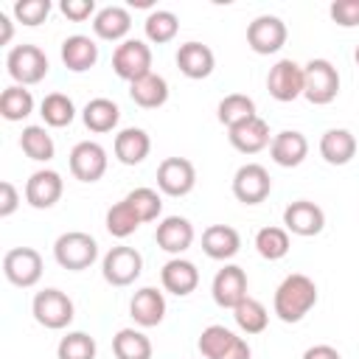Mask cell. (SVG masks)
Returning a JSON list of instances; mask_svg holds the SVG:
<instances>
[{
	"label": "cell",
	"mask_w": 359,
	"mask_h": 359,
	"mask_svg": "<svg viewBox=\"0 0 359 359\" xmlns=\"http://www.w3.org/2000/svg\"><path fill=\"white\" fill-rule=\"evenodd\" d=\"M129 98L143 109H157V107H163L168 101V81L160 73L151 70L149 76H143V79L129 84Z\"/></svg>",
	"instance_id": "f546056e"
},
{
	"label": "cell",
	"mask_w": 359,
	"mask_h": 359,
	"mask_svg": "<svg viewBox=\"0 0 359 359\" xmlns=\"http://www.w3.org/2000/svg\"><path fill=\"white\" fill-rule=\"evenodd\" d=\"M227 137H230V146L241 154H258L264 151L269 143H272V135H269V123L264 118H250L233 129H227Z\"/></svg>",
	"instance_id": "44dd1931"
},
{
	"label": "cell",
	"mask_w": 359,
	"mask_h": 359,
	"mask_svg": "<svg viewBox=\"0 0 359 359\" xmlns=\"http://www.w3.org/2000/svg\"><path fill=\"white\" fill-rule=\"evenodd\" d=\"M303 84H306V76H303V67L294 59H280L266 73V90L280 104H289V101L300 98Z\"/></svg>",
	"instance_id": "7c38bea8"
},
{
	"label": "cell",
	"mask_w": 359,
	"mask_h": 359,
	"mask_svg": "<svg viewBox=\"0 0 359 359\" xmlns=\"http://www.w3.org/2000/svg\"><path fill=\"white\" fill-rule=\"evenodd\" d=\"M53 258L62 269H70V272L90 269L98 258V241L90 233H81V230L62 233L53 241Z\"/></svg>",
	"instance_id": "7a4b0ae2"
},
{
	"label": "cell",
	"mask_w": 359,
	"mask_h": 359,
	"mask_svg": "<svg viewBox=\"0 0 359 359\" xmlns=\"http://www.w3.org/2000/svg\"><path fill=\"white\" fill-rule=\"evenodd\" d=\"M196 185V168L185 157H165L157 165V188L165 196H188Z\"/></svg>",
	"instance_id": "5bb4252c"
},
{
	"label": "cell",
	"mask_w": 359,
	"mask_h": 359,
	"mask_svg": "<svg viewBox=\"0 0 359 359\" xmlns=\"http://www.w3.org/2000/svg\"><path fill=\"white\" fill-rule=\"evenodd\" d=\"M67 165H70V174L79 180V182H98L104 174H107V165H109V157H107V149L95 140H81L70 149V157H67Z\"/></svg>",
	"instance_id": "8fae6325"
},
{
	"label": "cell",
	"mask_w": 359,
	"mask_h": 359,
	"mask_svg": "<svg viewBox=\"0 0 359 359\" xmlns=\"http://www.w3.org/2000/svg\"><path fill=\"white\" fill-rule=\"evenodd\" d=\"M42 255L34 250V247H14L3 255V275L11 286H20V289H31L39 283L42 278Z\"/></svg>",
	"instance_id": "52a82bcc"
},
{
	"label": "cell",
	"mask_w": 359,
	"mask_h": 359,
	"mask_svg": "<svg viewBox=\"0 0 359 359\" xmlns=\"http://www.w3.org/2000/svg\"><path fill=\"white\" fill-rule=\"evenodd\" d=\"M104 224H107V233H109V236H115V238H129L143 222L137 219V213L132 210V205H129L126 199H121V202H115V205L107 210Z\"/></svg>",
	"instance_id": "f35d334b"
},
{
	"label": "cell",
	"mask_w": 359,
	"mask_h": 359,
	"mask_svg": "<svg viewBox=\"0 0 359 359\" xmlns=\"http://www.w3.org/2000/svg\"><path fill=\"white\" fill-rule=\"evenodd\" d=\"M353 62H356V67H359V45H356V50H353Z\"/></svg>",
	"instance_id": "681fc988"
},
{
	"label": "cell",
	"mask_w": 359,
	"mask_h": 359,
	"mask_svg": "<svg viewBox=\"0 0 359 359\" xmlns=\"http://www.w3.org/2000/svg\"><path fill=\"white\" fill-rule=\"evenodd\" d=\"M356 154V137L348 129H328L320 137V157L328 165H348Z\"/></svg>",
	"instance_id": "83f0119b"
},
{
	"label": "cell",
	"mask_w": 359,
	"mask_h": 359,
	"mask_svg": "<svg viewBox=\"0 0 359 359\" xmlns=\"http://www.w3.org/2000/svg\"><path fill=\"white\" fill-rule=\"evenodd\" d=\"M129 317L140 325V328H154L163 323L165 317V297L160 289L154 286H143L132 294L129 300Z\"/></svg>",
	"instance_id": "ffe728a7"
},
{
	"label": "cell",
	"mask_w": 359,
	"mask_h": 359,
	"mask_svg": "<svg viewBox=\"0 0 359 359\" xmlns=\"http://www.w3.org/2000/svg\"><path fill=\"white\" fill-rule=\"evenodd\" d=\"M258 112H255V101L250 98V95H244V93H230V95H224L222 101H219V107H216V118H219V123H224L227 129H233V126H238V123H244V121H250V118H255Z\"/></svg>",
	"instance_id": "4dcf8cb0"
},
{
	"label": "cell",
	"mask_w": 359,
	"mask_h": 359,
	"mask_svg": "<svg viewBox=\"0 0 359 359\" xmlns=\"http://www.w3.org/2000/svg\"><path fill=\"white\" fill-rule=\"evenodd\" d=\"M160 283L168 294H177V297H188L191 292H196L199 286V269L194 261L188 258H171L163 264L160 269Z\"/></svg>",
	"instance_id": "ac0fdd59"
},
{
	"label": "cell",
	"mask_w": 359,
	"mask_h": 359,
	"mask_svg": "<svg viewBox=\"0 0 359 359\" xmlns=\"http://www.w3.org/2000/svg\"><path fill=\"white\" fill-rule=\"evenodd\" d=\"M62 191H65L62 174L53 168H39L25 182V202L36 210H48L62 199Z\"/></svg>",
	"instance_id": "2e32d148"
},
{
	"label": "cell",
	"mask_w": 359,
	"mask_h": 359,
	"mask_svg": "<svg viewBox=\"0 0 359 359\" xmlns=\"http://www.w3.org/2000/svg\"><path fill=\"white\" fill-rule=\"evenodd\" d=\"M241 250V236L230 224H210L202 233V252L213 261H230Z\"/></svg>",
	"instance_id": "d4e9b609"
},
{
	"label": "cell",
	"mask_w": 359,
	"mask_h": 359,
	"mask_svg": "<svg viewBox=\"0 0 359 359\" xmlns=\"http://www.w3.org/2000/svg\"><path fill=\"white\" fill-rule=\"evenodd\" d=\"M154 241L160 250H165L168 255H180L194 244V224L185 216H165L157 230H154Z\"/></svg>",
	"instance_id": "7402d4cb"
},
{
	"label": "cell",
	"mask_w": 359,
	"mask_h": 359,
	"mask_svg": "<svg viewBox=\"0 0 359 359\" xmlns=\"http://www.w3.org/2000/svg\"><path fill=\"white\" fill-rule=\"evenodd\" d=\"M132 28V17L123 6H104L93 17V34L104 42H123Z\"/></svg>",
	"instance_id": "484cf974"
},
{
	"label": "cell",
	"mask_w": 359,
	"mask_h": 359,
	"mask_svg": "<svg viewBox=\"0 0 359 359\" xmlns=\"http://www.w3.org/2000/svg\"><path fill=\"white\" fill-rule=\"evenodd\" d=\"M283 227L286 233L292 236H317L323 233L325 227V213L317 202H309V199H297V202H289L286 210H283Z\"/></svg>",
	"instance_id": "e0dca14e"
},
{
	"label": "cell",
	"mask_w": 359,
	"mask_h": 359,
	"mask_svg": "<svg viewBox=\"0 0 359 359\" xmlns=\"http://www.w3.org/2000/svg\"><path fill=\"white\" fill-rule=\"evenodd\" d=\"M31 314H34V320H36L42 328H48V331H62V328H67V325L73 323L76 309H73V300H70L62 289L48 286V289H42V292L34 294V300H31Z\"/></svg>",
	"instance_id": "3957f363"
},
{
	"label": "cell",
	"mask_w": 359,
	"mask_h": 359,
	"mask_svg": "<svg viewBox=\"0 0 359 359\" xmlns=\"http://www.w3.org/2000/svg\"><path fill=\"white\" fill-rule=\"evenodd\" d=\"M303 359H342V356L334 345H311V348H306Z\"/></svg>",
	"instance_id": "bcb514c9"
},
{
	"label": "cell",
	"mask_w": 359,
	"mask_h": 359,
	"mask_svg": "<svg viewBox=\"0 0 359 359\" xmlns=\"http://www.w3.org/2000/svg\"><path fill=\"white\" fill-rule=\"evenodd\" d=\"M81 121H84V126H87L90 132L107 135V132H112V129L118 126V121H121V107H118L112 98H93V101L84 104Z\"/></svg>",
	"instance_id": "f1b7e54d"
},
{
	"label": "cell",
	"mask_w": 359,
	"mask_h": 359,
	"mask_svg": "<svg viewBox=\"0 0 359 359\" xmlns=\"http://www.w3.org/2000/svg\"><path fill=\"white\" fill-rule=\"evenodd\" d=\"M132 6H135V8H149L151 0H132Z\"/></svg>",
	"instance_id": "c3c4849f"
},
{
	"label": "cell",
	"mask_w": 359,
	"mask_h": 359,
	"mask_svg": "<svg viewBox=\"0 0 359 359\" xmlns=\"http://www.w3.org/2000/svg\"><path fill=\"white\" fill-rule=\"evenodd\" d=\"M59 11H62L67 20H73V22H84V20H90V17L98 14L93 0H62V3H59Z\"/></svg>",
	"instance_id": "ee69618b"
},
{
	"label": "cell",
	"mask_w": 359,
	"mask_h": 359,
	"mask_svg": "<svg viewBox=\"0 0 359 359\" xmlns=\"http://www.w3.org/2000/svg\"><path fill=\"white\" fill-rule=\"evenodd\" d=\"M115 359H151V339L137 328H121L112 337Z\"/></svg>",
	"instance_id": "1f68e13d"
},
{
	"label": "cell",
	"mask_w": 359,
	"mask_h": 359,
	"mask_svg": "<svg viewBox=\"0 0 359 359\" xmlns=\"http://www.w3.org/2000/svg\"><path fill=\"white\" fill-rule=\"evenodd\" d=\"M289 247H292V241H289L286 227L269 224V227H261V230L255 233V250H258V255L266 258V261H280V258H286Z\"/></svg>",
	"instance_id": "d590c367"
},
{
	"label": "cell",
	"mask_w": 359,
	"mask_h": 359,
	"mask_svg": "<svg viewBox=\"0 0 359 359\" xmlns=\"http://www.w3.org/2000/svg\"><path fill=\"white\" fill-rule=\"evenodd\" d=\"M309 154V140L303 132L297 129H283L278 135H272V143H269V157L275 165L280 168H297Z\"/></svg>",
	"instance_id": "d6986e66"
},
{
	"label": "cell",
	"mask_w": 359,
	"mask_h": 359,
	"mask_svg": "<svg viewBox=\"0 0 359 359\" xmlns=\"http://www.w3.org/2000/svg\"><path fill=\"white\" fill-rule=\"evenodd\" d=\"M143 31H146V39L154 42V45H165L177 36L180 31V20L174 11L168 8H157V11H149L146 22H143Z\"/></svg>",
	"instance_id": "8d00e7d4"
},
{
	"label": "cell",
	"mask_w": 359,
	"mask_h": 359,
	"mask_svg": "<svg viewBox=\"0 0 359 359\" xmlns=\"http://www.w3.org/2000/svg\"><path fill=\"white\" fill-rule=\"evenodd\" d=\"M140 272H143V255L126 244L112 247L101 261V275L109 286H129L140 278Z\"/></svg>",
	"instance_id": "9c48e42d"
},
{
	"label": "cell",
	"mask_w": 359,
	"mask_h": 359,
	"mask_svg": "<svg viewBox=\"0 0 359 359\" xmlns=\"http://www.w3.org/2000/svg\"><path fill=\"white\" fill-rule=\"evenodd\" d=\"M0 28H3V39H0V45H8V42H11L14 28H11V20H8V14H6V11H0Z\"/></svg>",
	"instance_id": "7dc6e473"
},
{
	"label": "cell",
	"mask_w": 359,
	"mask_h": 359,
	"mask_svg": "<svg viewBox=\"0 0 359 359\" xmlns=\"http://www.w3.org/2000/svg\"><path fill=\"white\" fill-rule=\"evenodd\" d=\"M314 306H317V283L303 272L286 275L272 297V309L283 323H300Z\"/></svg>",
	"instance_id": "6da1fadb"
},
{
	"label": "cell",
	"mask_w": 359,
	"mask_h": 359,
	"mask_svg": "<svg viewBox=\"0 0 359 359\" xmlns=\"http://www.w3.org/2000/svg\"><path fill=\"white\" fill-rule=\"evenodd\" d=\"M306 84H303V98L314 107H325L339 95V70L328 59H311L303 67Z\"/></svg>",
	"instance_id": "5b68a950"
},
{
	"label": "cell",
	"mask_w": 359,
	"mask_h": 359,
	"mask_svg": "<svg viewBox=\"0 0 359 359\" xmlns=\"http://www.w3.org/2000/svg\"><path fill=\"white\" fill-rule=\"evenodd\" d=\"M6 70H8V76L14 79V84L31 87V84H39V81L48 76L50 65H48V56H45L42 48L22 42V45H14V48L8 50V56H6Z\"/></svg>",
	"instance_id": "277c9868"
},
{
	"label": "cell",
	"mask_w": 359,
	"mask_h": 359,
	"mask_svg": "<svg viewBox=\"0 0 359 359\" xmlns=\"http://www.w3.org/2000/svg\"><path fill=\"white\" fill-rule=\"evenodd\" d=\"M39 115L45 121V126H53V129H65L73 123L76 118V104L65 95V93H48L39 104Z\"/></svg>",
	"instance_id": "836d02e7"
},
{
	"label": "cell",
	"mask_w": 359,
	"mask_h": 359,
	"mask_svg": "<svg viewBox=\"0 0 359 359\" xmlns=\"http://www.w3.org/2000/svg\"><path fill=\"white\" fill-rule=\"evenodd\" d=\"M112 151H115L118 163H123V165H140L149 157V151H151V137L140 126H126V129H121L115 135Z\"/></svg>",
	"instance_id": "cb8c5ba5"
},
{
	"label": "cell",
	"mask_w": 359,
	"mask_h": 359,
	"mask_svg": "<svg viewBox=\"0 0 359 359\" xmlns=\"http://www.w3.org/2000/svg\"><path fill=\"white\" fill-rule=\"evenodd\" d=\"M62 62L70 73H84L90 67H95L98 62V45L95 39L84 36V34H73L62 42Z\"/></svg>",
	"instance_id": "4316f807"
},
{
	"label": "cell",
	"mask_w": 359,
	"mask_h": 359,
	"mask_svg": "<svg viewBox=\"0 0 359 359\" xmlns=\"http://www.w3.org/2000/svg\"><path fill=\"white\" fill-rule=\"evenodd\" d=\"M112 70L123 81H137L151 73V48L143 39H123L112 53Z\"/></svg>",
	"instance_id": "ba28073f"
},
{
	"label": "cell",
	"mask_w": 359,
	"mask_h": 359,
	"mask_svg": "<svg viewBox=\"0 0 359 359\" xmlns=\"http://www.w3.org/2000/svg\"><path fill=\"white\" fill-rule=\"evenodd\" d=\"M17 208H20V194H17V188H14L8 180L0 182V219H8Z\"/></svg>",
	"instance_id": "f6af8a7d"
},
{
	"label": "cell",
	"mask_w": 359,
	"mask_h": 359,
	"mask_svg": "<svg viewBox=\"0 0 359 359\" xmlns=\"http://www.w3.org/2000/svg\"><path fill=\"white\" fill-rule=\"evenodd\" d=\"M123 199L132 205V210L137 213L140 222H154L163 213V199H160V194L154 188H135Z\"/></svg>",
	"instance_id": "60d3db41"
},
{
	"label": "cell",
	"mask_w": 359,
	"mask_h": 359,
	"mask_svg": "<svg viewBox=\"0 0 359 359\" xmlns=\"http://www.w3.org/2000/svg\"><path fill=\"white\" fill-rule=\"evenodd\" d=\"M177 67H180V73H182L185 79L199 81V79H208V76L213 73L216 56H213V50H210L208 45H202V42H182V45L177 48Z\"/></svg>",
	"instance_id": "603a6c76"
},
{
	"label": "cell",
	"mask_w": 359,
	"mask_h": 359,
	"mask_svg": "<svg viewBox=\"0 0 359 359\" xmlns=\"http://www.w3.org/2000/svg\"><path fill=\"white\" fill-rule=\"evenodd\" d=\"M272 191V177L261 163H244L233 174V196L241 205H261Z\"/></svg>",
	"instance_id": "4fadbf2b"
},
{
	"label": "cell",
	"mask_w": 359,
	"mask_h": 359,
	"mask_svg": "<svg viewBox=\"0 0 359 359\" xmlns=\"http://www.w3.org/2000/svg\"><path fill=\"white\" fill-rule=\"evenodd\" d=\"M98 345L84 331H67L56 345V359H95Z\"/></svg>",
	"instance_id": "ab89813d"
},
{
	"label": "cell",
	"mask_w": 359,
	"mask_h": 359,
	"mask_svg": "<svg viewBox=\"0 0 359 359\" xmlns=\"http://www.w3.org/2000/svg\"><path fill=\"white\" fill-rule=\"evenodd\" d=\"M48 14H50V0H17L14 3V20L28 28L45 22Z\"/></svg>",
	"instance_id": "b9f144b4"
},
{
	"label": "cell",
	"mask_w": 359,
	"mask_h": 359,
	"mask_svg": "<svg viewBox=\"0 0 359 359\" xmlns=\"http://www.w3.org/2000/svg\"><path fill=\"white\" fill-rule=\"evenodd\" d=\"M328 14L339 28H356L359 25V0H334Z\"/></svg>",
	"instance_id": "7bdbcfd3"
},
{
	"label": "cell",
	"mask_w": 359,
	"mask_h": 359,
	"mask_svg": "<svg viewBox=\"0 0 359 359\" xmlns=\"http://www.w3.org/2000/svg\"><path fill=\"white\" fill-rule=\"evenodd\" d=\"M31 112H34V95H31V90H25L20 84H11V87L3 90V95H0V115L6 121H11V123L14 121H22Z\"/></svg>",
	"instance_id": "74e56055"
},
{
	"label": "cell",
	"mask_w": 359,
	"mask_h": 359,
	"mask_svg": "<svg viewBox=\"0 0 359 359\" xmlns=\"http://www.w3.org/2000/svg\"><path fill=\"white\" fill-rule=\"evenodd\" d=\"M233 320H236L238 331H244V334H261V331H266V325H269V311H266V306H264L261 300L244 297V300L233 309Z\"/></svg>",
	"instance_id": "e575fe53"
},
{
	"label": "cell",
	"mask_w": 359,
	"mask_h": 359,
	"mask_svg": "<svg viewBox=\"0 0 359 359\" xmlns=\"http://www.w3.org/2000/svg\"><path fill=\"white\" fill-rule=\"evenodd\" d=\"M196 345L205 359H252L250 342L224 325H208Z\"/></svg>",
	"instance_id": "8992f818"
},
{
	"label": "cell",
	"mask_w": 359,
	"mask_h": 359,
	"mask_svg": "<svg viewBox=\"0 0 359 359\" xmlns=\"http://www.w3.org/2000/svg\"><path fill=\"white\" fill-rule=\"evenodd\" d=\"M286 36H289V28L280 17L275 14H258L250 25H247V45L252 53L258 56H269V53H278L283 45H286Z\"/></svg>",
	"instance_id": "30bf717a"
},
{
	"label": "cell",
	"mask_w": 359,
	"mask_h": 359,
	"mask_svg": "<svg viewBox=\"0 0 359 359\" xmlns=\"http://www.w3.org/2000/svg\"><path fill=\"white\" fill-rule=\"evenodd\" d=\"M20 149H22L25 157H31L34 163H48V160H53V154H56L53 137L48 135L45 126H36V123H31V126L22 129V135H20Z\"/></svg>",
	"instance_id": "d6a6232c"
},
{
	"label": "cell",
	"mask_w": 359,
	"mask_h": 359,
	"mask_svg": "<svg viewBox=\"0 0 359 359\" xmlns=\"http://www.w3.org/2000/svg\"><path fill=\"white\" fill-rule=\"evenodd\" d=\"M210 294H213V303L219 309H236L247 294V272L238 266V264H224L216 275H213V283H210Z\"/></svg>",
	"instance_id": "9a60e30c"
}]
</instances>
